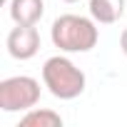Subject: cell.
<instances>
[{
    "instance_id": "1",
    "label": "cell",
    "mask_w": 127,
    "mask_h": 127,
    "mask_svg": "<svg viewBox=\"0 0 127 127\" xmlns=\"http://www.w3.org/2000/svg\"><path fill=\"white\" fill-rule=\"evenodd\" d=\"M50 37H52V45L60 47L62 52H90L100 40V30L95 20L67 13L55 18L50 28Z\"/></svg>"
},
{
    "instance_id": "2",
    "label": "cell",
    "mask_w": 127,
    "mask_h": 127,
    "mask_svg": "<svg viewBox=\"0 0 127 127\" xmlns=\"http://www.w3.org/2000/svg\"><path fill=\"white\" fill-rule=\"evenodd\" d=\"M42 82L57 100H75L85 92V72L75 65L70 57H47L42 65Z\"/></svg>"
},
{
    "instance_id": "3",
    "label": "cell",
    "mask_w": 127,
    "mask_h": 127,
    "mask_svg": "<svg viewBox=\"0 0 127 127\" xmlns=\"http://www.w3.org/2000/svg\"><path fill=\"white\" fill-rule=\"evenodd\" d=\"M40 102V82L30 75H15L0 82V110L28 112Z\"/></svg>"
},
{
    "instance_id": "4",
    "label": "cell",
    "mask_w": 127,
    "mask_h": 127,
    "mask_svg": "<svg viewBox=\"0 0 127 127\" xmlns=\"http://www.w3.org/2000/svg\"><path fill=\"white\" fill-rule=\"evenodd\" d=\"M5 47H8L10 57H15V60L35 57L37 50H40V32H37V28L35 25H15L8 32Z\"/></svg>"
},
{
    "instance_id": "5",
    "label": "cell",
    "mask_w": 127,
    "mask_h": 127,
    "mask_svg": "<svg viewBox=\"0 0 127 127\" xmlns=\"http://www.w3.org/2000/svg\"><path fill=\"white\" fill-rule=\"evenodd\" d=\"M8 8H10V18L15 25H37L45 13L42 0H10Z\"/></svg>"
},
{
    "instance_id": "6",
    "label": "cell",
    "mask_w": 127,
    "mask_h": 127,
    "mask_svg": "<svg viewBox=\"0 0 127 127\" xmlns=\"http://www.w3.org/2000/svg\"><path fill=\"white\" fill-rule=\"evenodd\" d=\"M90 15L100 25H112L125 15V0H90Z\"/></svg>"
},
{
    "instance_id": "7",
    "label": "cell",
    "mask_w": 127,
    "mask_h": 127,
    "mask_svg": "<svg viewBox=\"0 0 127 127\" xmlns=\"http://www.w3.org/2000/svg\"><path fill=\"white\" fill-rule=\"evenodd\" d=\"M18 127H62V117L55 112V110H28L25 117H20V125Z\"/></svg>"
},
{
    "instance_id": "8",
    "label": "cell",
    "mask_w": 127,
    "mask_h": 127,
    "mask_svg": "<svg viewBox=\"0 0 127 127\" xmlns=\"http://www.w3.org/2000/svg\"><path fill=\"white\" fill-rule=\"evenodd\" d=\"M120 47H122V52L127 55V28L122 30V35H120Z\"/></svg>"
},
{
    "instance_id": "9",
    "label": "cell",
    "mask_w": 127,
    "mask_h": 127,
    "mask_svg": "<svg viewBox=\"0 0 127 127\" xmlns=\"http://www.w3.org/2000/svg\"><path fill=\"white\" fill-rule=\"evenodd\" d=\"M62 3H77V0H62Z\"/></svg>"
}]
</instances>
